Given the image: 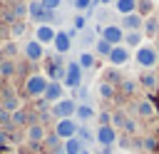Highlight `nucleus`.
Masks as SVG:
<instances>
[{
	"label": "nucleus",
	"mask_w": 159,
	"mask_h": 154,
	"mask_svg": "<svg viewBox=\"0 0 159 154\" xmlns=\"http://www.w3.org/2000/svg\"><path fill=\"white\" fill-rule=\"evenodd\" d=\"M37 2H40V0H37Z\"/></svg>",
	"instance_id": "a18cd8bd"
},
{
	"label": "nucleus",
	"mask_w": 159,
	"mask_h": 154,
	"mask_svg": "<svg viewBox=\"0 0 159 154\" xmlns=\"http://www.w3.org/2000/svg\"><path fill=\"white\" fill-rule=\"evenodd\" d=\"M75 109H77V102L72 97H62L60 102L50 104V114L55 119H70V117H75Z\"/></svg>",
	"instance_id": "7ed1b4c3"
},
{
	"label": "nucleus",
	"mask_w": 159,
	"mask_h": 154,
	"mask_svg": "<svg viewBox=\"0 0 159 154\" xmlns=\"http://www.w3.org/2000/svg\"><path fill=\"white\" fill-rule=\"evenodd\" d=\"M134 62H137L139 67H144V70H152V67L159 62V52H157V47H152V45H142V47H137V52H134Z\"/></svg>",
	"instance_id": "f03ea898"
},
{
	"label": "nucleus",
	"mask_w": 159,
	"mask_h": 154,
	"mask_svg": "<svg viewBox=\"0 0 159 154\" xmlns=\"http://www.w3.org/2000/svg\"><path fill=\"white\" fill-rule=\"evenodd\" d=\"M142 147H144V149H157V139H154V137H147V139L142 142Z\"/></svg>",
	"instance_id": "a19ab883"
},
{
	"label": "nucleus",
	"mask_w": 159,
	"mask_h": 154,
	"mask_svg": "<svg viewBox=\"0 0 159 154\" xmlns=\"http://www.w3.org/2000/svg\"><path fill=\"white\" fill-rule=\"evenodd\" d=\"M134 109H137V114H139V117H144V119H152V117L157 114V109H154V104H152L149 99H139Z\"/></svg>",
	"instance_id": "6ab92c4d"
},
{
	"label": "nucleus",
	"mask_w": 159,
	"mask_h": 154,
	"mask_svg": "<svg viewBox=\"0 0 159 154\" xmlns=\"http://www.w3.org/2000/svg\"><path fill=\"white\" fill-rule=\"evenodd\" d=\"M5 144H10V132L0 129V147H5Z\"/></svg>",
	"instance_id": "79ce46f5"
},
{
	"label": "nucleus",
	"mask_w": 159,
	"mask_h": 154,
	"mask_svg": "<svg viewBox=\"0 0 159 154\" xmlns=\"http://www.w3.org/2000/svg\"><path fill=\"white\" fill-rule=\"evenodd\" d=\"M52 45H55V52H57V55H67V52H70V47H72V37H70V32L57 30V35H55Z\"/></svg>",
	"instance_id": "4468645a"
},
{
	"label": "nucleus",
	"mask_w": 159,
	"mask_h": 154,
	"mask_svg": "<svg viewBox=\"0 0 159 154\" xmlns=\"http://www.w3.org/2000/svg\"><path fill=\"white\" fill-rule=\"evenodd\" d=\"M102 40H107L112 47H117V45H122L124 42V30L119 27V25H114V22H109V25H104L102 27V35H99Z\"/></svg>",
	"instance_id": "6e6552de"
},
{
	"label": "nucleus",
	"mask_w": 159,
	"mask_h": 154,
	"mask_svg": "<svg viewBox=\"0 0 159 154\" xmlns=\"http://www.w3.org/2000/svg\"><path fill=\"white\" fill-rule=\"evenodd\" d=\"M25 30H27V27H25V22H22V20L10 25V35H12L15 40H17V37H22V35H25Z\"/></svg>",
	"instance_id": "72a5a7b5"
},
{
	"label": "nucleus",
	"mask_w": 159,
	"mask_h": 154,
	"mask_svg": "<svg viewBox=\"0 0 159 154\" xmlns=\"http://www.w3.org/2000/svg\"><path fill=\"white\" fill-rule=\"evenodd\" d=\"M92 2H99V5H109V2H114V0H92Z\"/></svg>",
	"instance_id": "37998d69"
},
{
	"label": "nucleus",
	"mask_w": 159,
	"mask_h": 154,
	"mask_svg": "<svg viewBox=\"0 0 159 154\" xmlns=\"http://www.w3.org/2000/svg\"><path fill=\"white\" fill-rule=\"evenodd\" d=\"M80 154H89V149H87V147H84V149H82V152H80Z\"/></svg>",
	"instance_id": "c03bdc74"
},
{
	"label": "nucleus",
	"mask_w": 159,
	"mask_h": 154,
	"mask_svg": "<svg viewBox=\"0 0 159 154\" xmlns=\"http://www.w3.org/2000/svg\"><path fill=\"white\" fill-rule=\"evenodd\" d=\"M40 2H42V7H45L47 12H55V10L60 7V2H62V0H40Z\"/></svg>",
	"instance_id": "58836bf2"
},
{
	"label": "nucleus",
	"mask_w": 159,
	"mask_h": 154,
	"mask_svg": "<svg viewBox=\"0 0 159 154\" xmlns=\"http://www.w3.org/2000/svg\"><path fill=\"white\" fill-rule=\"evenodd\" d=\"M17 72V65L12 62V60H7V57H0V77H12Z\"/></svg>",
	"instance_id": "393cba45"
},
{
	"label": "nucleus",
	"mask_w": 159,
	"mask_h": 154,
	"mask_svg": "<svg viewBox=\"0 0 159 154\" xmlns=\"http://www.w3.org/2000/svg\"><path fill=\"white\" fill-rule=\"evenodd\" d=\"M109 52H112V45H109L107 40H102V37H99V40L94 42V55H97V57H107Z\"/></svg>",
	"instance_id": "cd10ccee"
},
{
	"label": "nucleus",
	"mask_w": 159,
	"mask_h": 154,
	"mask_svg": "<svg viewBox=\"0 0 159 154\" xmlns=\"http://www.w3.org/2000/svg\"><path fill=\"white\" fill-rule=\"evenodd\" d=\"M117 142V129L112 124H104V127H97L94 129V144L99 147H112Z\"/></svg>",
	"instance_id": "0eeeda50"
},
{
	"label": "nucleus",
	"mask_w": 159,
	"mask_h": 154,
	"mask_svg": "<svg viewBox=\"0 0 159 154\" xmlns=\"http://www.w3.org/2000/svg\"><path fill=\"white\" fill-rule=\"evenodd\" d=\"M97 117V112H94V107L89 104V102H77V109H75V119H80L82 124H87V122H92Z\"/></svg>",
	"instance_id": "dca6fc26"
},
{
	"label": "nucleus",
	"mask_w": 159,
	"mask_h": 154,
	"mask_svg": "<svg viewBox=\"0 0 159 154\" xmlns=\"http://www.w3.org/2000/svg\"><path fill=\"white\" fill-rule=\"evenodd\" d=\"M62 97H65V84H62V82H52V79H50V84H47V89H45V97H42V99H45L47 104H55V102H60Z\"/></svg>",
	"instance_id": "f8f14e48"
},
{
	"label": "nucleus",
	"mask_w": 159,
	"mask_h": 154,
	"mask_svg": "<svg viewBox=\"0 0 159 154\" xmlns=\"http://www.w3.org/2000/svg\"><path fill=\"white\" fill-rule=\"evenodd\" d=\"M97 92H99L102 99H114V94H117L114 84H109V82H99V84H97Z\"/></svg>",
	"instance_id": "bb28decb"
},
{
	"label": "nucleus",
	"mask_w": 159,
	"mask_h": 154,
	"mask_svg": "<svg viewBox=\"0 0 159 154\" xmlns=\"http://www.w3.org/2000/svg\"><path fill=\"white\" fill-rule=\"evenodd\" d=\"M114 10L124 17V15H132L137 12V0H114Z\"/></svg>",
	"instance_id": "412c9836"
},
{
	"label": "nucleus",
	"mask_w": 159,
	"mask_h": 154,
	"mask_svg": "<svg viewBox=\"0 0 159 154\" xmlns=\"http://www.w3.org/2000/svg\"><path fill=\"white\" fill-rule=\"evenodd\" d=\"M119 27H122L124 32H134V30H142V27H144V17H142L139 12L124 15V17H122V22H119Z\"/></svg>",
	"instance_id": "ddd939ff"
},
{
	"label": "nucleus",
	"mask_w": 159,
	"mask_h": 154,
	"mask_svg": "<svg viewBox=\"0 0 159 154\" xmlns=\"http://www.w3.org/2000/svg\"><path fill=\"white\" fill-rule=\"evenodd\" d=\"M22 52H25V57H27L30 62H40V60H45V45H40V42L35 40V37L25 42Z\"/></svg>",
	"instance_id": "9d476101"
},
{
	"label": "nucleus",
	"mask_w": 159,
	"mask_h": 154,
	"mask_svg": "<svg viewBox=\"0 0 159 154\" xmlns=\"http://www.w3.org/2000/svg\"><path fill=\"white\" fill-rule=\"evenodd\" d=\"M82 72H84V70L77 65V60L70 62V65H65V79H62V84L70 87V89L80 87V84H82Z\"/></svg>",
	"instance_id": "39448f33"
},
{
	"label": "nucleus",
	"mask_w": 159,
	"mask_h": 154,
	"mask_svg": "<svg viewBox=\"0 0 159 154\" xmlns=\"http://www.w3.org/2000/svg\"><path fill=\"white\" fill-rule=\"evenodd\" d=\"M72 27H75V32L87 30V17H84L82 12H77V15H75V20H72Z\"/></svg>",
	"instance_id": "7c9ffc66"
},
{
	"label": "nucleus",
	"mask_w": 159,
	"mask_h": 154,
	"mask_svg": "<svg viewBox=\"0 0 159 154\" xmlns=\"http://www.w3.org/2000/svg\"><path fill=\"white\" fill-rule=\"evenodd\" d=\"M94 119L99 122V127H104V124H112V114H109V112H99Z\"/></svg>",
	"instance_id": "ea45409f"
},
{
	"label": "nucleus",
	"mask_w": 159,
	"mask_h": 154,
	"mask_svg": "<svg viewBox=\"0 0 159 154\" xmlns=\"http://www.w3.org/2000/svg\"><path fill=\"white\" fill-rule=\"evenodd\" d=\"M52 15H55V12H47V10L42 7V2H37V0H30V2H27V17H30V20H35L37 25H40V22L52 20Z\"/></svg>",
	"instance_id": "1a4fd4ad"
},
{
	"label": "nucleus",
	"mask_w": 159,
	"mask_h": 154,
	"mask_svg": "<svg viewBox=\"0 0 159 154\" xmlns=\"http://www.w3.org/2000/svg\"><path fill=\"white\" fill-rule=\"evenodd\" d=\"M94 62H97V55H94V52H89V50L80 52V57H77V65H80L82 70H92V67H94Z\"/></svg>",
	"instance_id": "4be33fe9"
},
{
	"label": "nucleus",
	"mask_w": 159,
	"mask_h": 154,
	"mask_svg": "<svg viewBox=\"0 0 159 154\" xmlns=\"http://www.w3.org/2000/svg\"><path fill=\"white\" fill-rule=\"evenodd\" d=\"M142 40H144V32H142V30H134V32H124V42H122V45H124L127 50H129V47H134V50H137V47H142V45H144Z\"/></svg>",
	"instance_id": "a211bd4d"
},
{
	"label": "nucleus",
	"mask_w": 159,
	"mask_h": 154,
	"mask_svg": "<svg viewBox=\"0 0 159 154\" xmlns=\"http://www.w3.org/2000/svg\"><path fill=\"white\" fill-rule=\"evenodd\" d=\"M154 10V0H137V12L144 17V15H149Z\"/></svg>",
	"instance_id": "c756f323"
},
{
	"label": "nucleus",
	"mask_w": 159,
	"mask_h": 154,
	"mask_svg": "<svg viewBox=\"0 0 159 154\" xmlns=\"http://www.w3.org/2000/svg\"><path fill=\"white\" fill-rule=\"evenodd\" d=\"M119 87H122V92H124V94H134V92H137V87H139V82H134V79H122V82H119Z\"/></svg>",
	"instance_id": "473e14b6"
},
{
	"label": "nucleus",
	"mask_w": 159,
	"mask_h": 154,
	"mask_svg": "<svg viewBox=\"0 0 159 154\" xmlns=\"http://www.w3.org/2000/svg\"><path fill=\"white\" fill-rule=\"evenodd\" d=\"M157 30H159V20L157 17H147L144 20V32L147 35H157Z\"/></svg>",
	"instance_id": "2f4dec72"
},
{
	"label": "nucleus",
	"mask_w": 159,
	"mask_h": 154,
	"mask_svg": "<svg viewBox=\"0 0 159 154\" xmlns=\"http://www.w3.org/2000/svg\"><path fill=\"white\" fill-rule=\"evenodd\" d=\"M77 119L75 117H70V119H55V134L65 142V139H72L75 134H77Z\"/></svg>",
	"instance_id": "423d86ee"
},
{
	"label": "nucleus",
	"mask_w": 159,
	"mask_h": 154,
	"mask_svg": "<svg viewBox=\"0 0 159 154\" xmlns=\"http://www.w3.org/2000/svg\"><path fill=\"white\" fill-rule=\"evenodd\" d=\"M139 84H142L144 89H157V75H152V72L142 75V77H139Z\"/></svg>",
	"instance_id": "c85d7f7f"
},
{
	"label": "nucleus",
	"mask_w": 159,
	"mask_h": 154,
	"mask_svg": "<svg viewBox=\"0 0 159 154\" xmlns=\"http://www.w3.org/2000/svg\"><path fill=\"white\" fill-rule=\"evenodd\" d=\"M75 137H77V139H80L84 147L94 144V132H92L89 127H84V124H80V127H77V134H75Z\"/></svg>",
	"instance_id": "5701e85b"
},
{
	"label": "nucleus",
	"mask_w": 159,
	"mask_h": 154,
	"mask_svg": "<svg viewBox=\"0 0 159 154\" xmlns=\"http://www.w3.org/2000/svg\"><path fill=\"white\" fill-rule=\"evenodd\" d=\"M15 55H17V45H15V42L5 45V47H2V52H0V57H7V60H12Z\"/></svg>",
	"instance_id": "e433bc0d"
},
{
	"label": "nucleus",
	"mask_w": 159,
	"mask_h": 154,
	"mask_svg": "<svg viewBox=\"0 0 159 154\" xmlns=\"http://www.w3.org/2000/svg\"><path fill=\"white\" fill-rule=\"evenodd\" d=\"M0 104H2V109H5L7 114H10V112H15V109H20V99H17L12 92H5V97H2V102H0Z\"/></svg>",
	"instance_id": "b1692460"
},
{
	"label": "nucleus",
	"mask_w": 159,
	"mask_h": 154,
	"mask_svg": "<svg viewBox=\"0 0 159 154\" xmlns=\"http://www.w3.org/2000/svg\"><path fill=\"white\" fill-rule=\"evenodd\" d=\"M55 35H57V30H55L50 22H40V25L35 27V40H37L40 45H52Z\"/></svg>",
	"instance_id": "9b49d317"
},
{
	"label": "nucleus",
	"mask_w": 159,
	"mask_h": 154,
	"mask_svg": "<svg viewBox=\"0 0 159 154\" xmlns=\"http://www.w3.org/2000/svg\"><path fill=\"white\" fill-rule=\"evenodd\" d=\"M47 84H50V77H47V75L32 72V75H27V77H25V94H27V97L40 99V97H45Z\"/></svg>",
	"instance_id": "f257e3e1"
},
{
	"label": "nucleus",
	"mask_w": 159,
	"mask_h": 154,
	"mask_svg": "<svg viewBox=\"0 0 159 154\" xmlns=\"http://www.w3.org/2000/svg\"><path fill=\"white\" fill-rule=\"evenodd\" d=\"M72 7H75L77 12H84V10L92 7V0H72Z\"/></svg>",
	"instance_id": "4c0bfd02"
},
{
	"label": "nucleus",
	"mask_w": 159,
	"mask_h": 154,
	"mask_svg": "<svg viewBox=\"0 0 159 154\" xmlns=\"http://www.w3.org/2000/svg\"><path fill=\"white\" fill-rule=\"evenodd\" d=\"M45 137H47V129H45V124H42V122H30V124L25 127V142H27V144H32L35 149H37V147L42 149Z\"/></svg>",
	"instance_id": "20e7f679"
},
{
	"label": "nucleus",
	"mask_w": 159,
	"mask_h": 154,
	"mask_svg": "<svg viewBox=\"0 0 159 154\" xmlns=\"http://www.w3.org/2000/svg\"><path fill=\"white\" fill-rule=\"evenodd\" d=\"M62 149H65V154H80V152L84 149V144H82L77 137H72V139H65V142H62Z\"/></svg>",
	"instance_id": "a878e982"
},
{
	"label": "nucleus",
	"mask_w": 159,
	"mask_h": 154,
	"mask_svg": "<svg viewBox=\"0 0 159 154\" xmlns=\"http://www.w3.org/2000/svg\"><path fill=\"white\" fill-rule=\"evenodd\" d=\"M42 149H47L50 154H65V149H62V139H60L57 134H47L45 142H42Z\"/></svg>",
	"instance_id": "f3484780"
},
{
	"label": "nucleus",
	"mask_w": 159,
	"mask_h": 154,
	"mask_svg": "<svg viewBox=\"0 0 159 154\" xmlns=\"http://www.w3.org/2000/svg\"><path fill=\"white\" fill-rule=\"evenodd\" d=\"M87 97H89V89H87L84 84H80V87H75V97H72L75 102H77V99H80V102H87Z\"/></svg>",
	"instance_id": "c9c22d12"
},
{
	"label": "nucleus",
	"mask_w": 159,
	"mask_h": 154,
	"mask_svg": "<svg viewBox=\"0 0 159 154\" xmlns=\"http://www.w3.org/2000/svg\"><path fill=\"white\" fill-rule=\"evenodd\" d=\"M27 124H30V117H27V112L22 107L10 112V127H27Z\"/></svg>",
	"instance_id": "aec40b11"
},
{
	"label": "nucleus",
	"mask_w": 159,
	"mask_h": 154,
	"mask_svg": "<svg viewBox=\"0 0 159 154\" xmlns=\"http://www.w3.org/2000/svg\"><path fill=\"white\" fill-rule=\"evenodd\" d=\"M107 60H109L112 67H122V65H127V60H129V50H127L124 45H117V47H112V52L107 55Z\"/></svg>",
	"instance_id": "2eb2a0df"
},
{
	"label": "nucleus",
	"mask_w": 159,
	"mask_h": 154,
	"mask_svg": "<svg viewBox=\"0 0 159 154\" xmlns=\"http://www.w3.org/2000/svg\"><path fill=\"white\" fill-rule=\"evenodd\" d=\"M80 42H82L84 47L94 45V42H97V40H94V32H89V30H82V32H80Z\"/></svg>",
	"instance_id": "f704fd0d"
}]
</instances>
